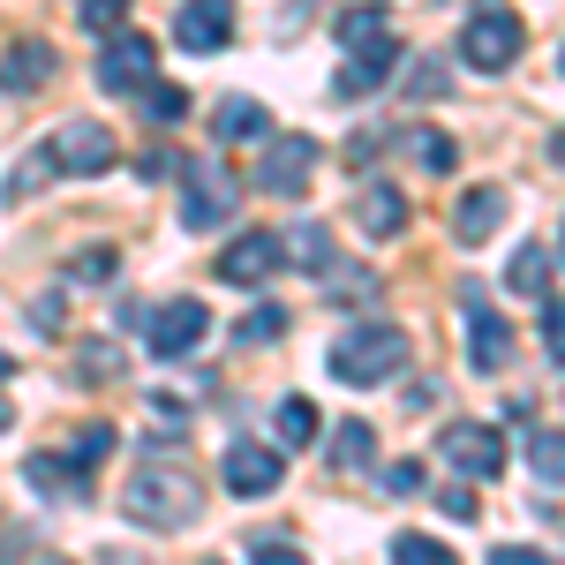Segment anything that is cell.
Listing matches in <instances>:
<instances>
[{
    "mask_svg": "<svg viewBox=\"0 0 565 565\" xmlns=\"http://www.w3.org/2000/svg\"><path fill=\"white\" fill-rule=\"evenodd\" d=\"M76 15H84L90 31H114V23L129 15V0H76Z\"/></svg>",
    "mask_w": 565,
    "mask_h": 565,
    "instance_id": "obj_33",
    "label": "cell"
},
{
    "mask_svg": "<svg viewBox=\"0 0 565 565\" xmlns=\"http://www.w3.org/2000/svg\"><path fill=\"white\" fill-rule=\"evenodd\" d=\"M226 39H234V0H181L174 45H189V53H218Z\"/></svg>",
    "mask_w": 565,
    "mask_h": 565,
    "instance_id": "obj_14",
    "label": "cell"
},
{
    "mask_svg": "<svg viewBox=\"0 0 565 565\" xmlns=\"http://www.w3.org/2000/svg\"><path fill=\"white\" fill-rule=\"evenodd\" d=\"M136 174H143V181H167V174H174V159H167V151H143V159H136Z\"/></svg>",
    "mask_w": 565,
    "mask_h": 565,
    "instance_id": "obj_36",
    "label": "cell"
},
{
    "mask_svg": "<svg viewBox=\"0 0 565 565\" xmlns=\"http://www.w3.org/2000/svg\"><path fill=\"white\" fill-rule=\"evenodd\" d=\"M437 460L468 482H490V476H505V437L490 423H445L437 430Z\"/></svg>",
    "mask_w": 565,
    "mask_h": 565,
    "instance_id": "obj_5",
    "label": "cell"
},
{
    "mask_svg": "<svg viewBox=\"0 0 565 565\" xmlns=\"http://www.w3.org/2000/svg\"><path fill=\"white\" fill-rule=\"evenodd\" d=\"M295 257H302L309 271H324V257H332V242H324V226H295Z\"/></svg>",
    "mask_w": 565,
    "mask_h": 565,
    "instance_id": "obj_31",
    "label": "cell"
},
{
    "mask_svg": "<svg viewBox=\"0 0 565 565\" xmlns=\"http://www.w3.org/2000/svg\"><path fill=\"white\" fill-rule=\"evenodd\" d=\"M212 129H218V143H257V136H271V114L257 98H226L212 114Z\"/></svg>",
    "mask_w": 565,
    "mask_h": 565,
    "instance_id": "obj_17",
    "label": "cell"
},
{
    "mask_svg": "<svg viewBox=\"0 0 565 565\" xmlns=\"http://www.w3.org/2000/svg\"><path fill=\"white\" fill-rule=\"evenodd\" d=\"M392 15L385 8H354V15H340V45H348V53H392Z\"/></svg>",
    "mask_w": 565,
    "mask_h": 565,
    "instance_id": "obj_20",
    "label": "cell"
},
{
    "mask_svg": "<svg viewBox=\"0 0 565 565\" xmlns=\"http://www.w3.org/2000/svg\"><path fill=\"white\" fill-rule=\"evenodd\" d=\"M399 362H407V332L399 324H354L332 348V377L340 385H385V377H399Z\"/></svg>",
    "mask_w": 565,
    "mask_h": 565,
    "instance_id": "obj_2",
    "label": "cell"
},
{
    "mask_svg": "<svg viewBox=\"0 0 565 565\" xmlns=\"http://www.w3.org/2000/svg\"><path fill=\"white\" fill-rule=\"evenodd\" d=\"M354 226H362L370 242H392V234L407 226V196H399L392 181H370V189L354 196Z\"/></svg>",
    "mask_w": 565,
    "mask_h": 565,
    "instance_id": "obj_15",
    "label": "cell"
},
{
    "mask_svg": "<svg viewBox=\"0 0 565 565\" xmlns=\"http://www.w3.org/2000/svg\"><path fill=\"white\" fill-rule=\"evenodd\" d=\"M392 61H399V45H392V53H348V68H340V84H332V98H370V90H377V76H385Z\"/></svg>",
    "mask_w": 565,
    "mask_h": 565,
    "instance_id": "obj_19",
    "label": "cell"
},
{
    "mask_svg": "<svg viewBox=\"0 0 565 565\" xmlns=\"http://www.w3.org/2000/svg\"><path fill=\"white\" fill-rule=\"evenodd\" d=\"M45 159H53V174L90 181V174H106L121 151H114V129H98V121H61V129L45 136Z\"/></svg>",
    "mask_w": 565,
    "mask_h": 565,
    "instance_id": "obj_6",
    "label": "cell"
},
{
    "mask_svg": "<svg viewBox=\"0 0 565 565\" xmlns=\"http://www.w3.org/2000/svg\"><path fill=\"white\" fill-rule=\"evenodd\" d=\"M287 476V460L271 452V445H226V460H218V482L234 490V498H271Z\"/></svg>",
    "mask_w": 565,
    "mask_h": 565,
    "instance_id": "obj_10",
    "label": "cell"
},
{
    "mask_svg": "<svg viewBox=\"0 0 565 565\" xmlns=\"http://www.w3.org/2000/svg\"><path fill=\"white\" fill-rule=\"evenodd\" d=\"M121 513L143 527H159V535H181V527L204 521V482L189 476L181 460H143L121 490Z\"/></svg>",
    "mask_w": 565,
    "mask_h": 565,
    "instance_id": "obj_1",
    "label": "cell"
},
{
    "mask_svg": "<svg viewBox=\"0 0 565 565\" xmlns=\"http://www.w3.org/2000/svg\"><path fill=\"white\" fill-rule=\"evenodd\" d=\"M249 565H309V558H302V551H295V543H264V551H257V558H249Z\"/></svg>",
    "mask_w": 565,
    "mask_h": 565,
    "instance_id": "obj_34",
    "label": "cell"
},
{
    "mask_svg": "<svg viewBox=\"0 0 565 565\" xmlns=\"http://www.w3.org/2000/svg\"><path fill=\"white\" fill-rule=\"evenodd\" d=\"M114 271H121V249H114V242H90V249L68 257V279H76V287H106Z\"/></svg>",
    "mask_w": 565,
    "mask_h": 565,
    "instance_id": "obj_22",
    "label": "cell"
},
{
    "mask_svg": "<svg viewBox=\"0 0 565 565\" xmlns=\"http://www.w3.org/2000/svg\"><path fill=\"white\" fill-rule=\"evenodd\" d=\"M53 39H8L0 53V98H31L39 84H53Z\"/></svg>",
    "mask_w": 565,
    "mask_h": 565,
    "instance_id": "obj_12",
    "label": "cell"
},
{
    "mask_svg": "<svg viewBox=\"0 0 565 565\" xmlns=\"http://www.w3.org/2000/svg\"><path fill=\"white\" fill-rule=\"evenodd\" d=\"M204 332H212V309L196 302V295H174V302L151 309V324H143V348L159 354V362H174V354H196V348H204Z\"/></svg>",
    "mask_w": 565,
    "mask_h": 565,
    "instance_id": "obj_7",
    "label": "cell"
},
{
    "mask_svg": "<svg viewBox=\"0 0 565 565\" xmlns=\"http://www.w3.org/2000/svg\"><path fill=\"white\" fill-rule=\"evenodd\" d=\"M23 476H31V490H84V468H76V460H61V452H39Z\"/></svg>",
    "mask_w": 565,
    "mask_h": 565,
    "instance_id": "obj_24",
    "label": "cell"
},
{
    "mask_svg": "<svg viewBox=\"0 0 565 565\" xmlns=\"http://www.w3.org/2000/svg\"><path fill=\"white\" fill-rule=\"evenodd\" d=\"M271 430H279V445H309L324 423H317V407H309L302 392H287V399H279V415H271Z\"/></svg>",
    "mask_w": 565,
    "mask_h": 565,
    "instance_id": "obj_21",
    "label": "cell"
},
{
    "mask_svg": "<svg viewBox=\"0 0 565 565\" xmlns=\"http://www.w3.org/2000/svg\"><path fill=\"white\" fill-rule=\"evenodd\" d=\"M279 332H287V309H271V302H264L257 317H242V332H234V340H242V348H271Z\"/></svg>",
    "mask_w": 565,
    "mask_h": 565,
    "instance_id": "obj_28",
    "label": "cell"
},
{
    "mask_svg": "<svg viewBox=\"0 0 565 565\" xmlns=\"http://www.w3.org/2000/svg\"><path fill=\"white\" fill-rule=\"evenodd\" d=\"M370 452H377V430H370V423H340V430H332V460H340V468H370Z\"/></svg>",
    "mask_w": 565,
    "mask_h": 565,
    "instance_id": "obj_23",
    "label": "cell"
},
{
    "mask_svg": "<svg viewBox=\"0 0 565 565\" xmlns=\"http://www.w3.org/2000/svg\"><path fill=\"white\" fill-rule=\"evenodd\" d=\"M98 452H114V430H106V423H90V430L76 437V468H84V476L98 468Z\"/></svg>",
    "mask_w": 565,
    "mask_h": 565,
    "instance_id": "obj_32",
    "label": "cell"
},
{
    "mask_svg": "<svg viewBox=\"0 0 565 565\" xmlns=\"http://www.w3.org/2000/svg\"><path fill=\"white\" fill-rule=\"evenodd\" d=\"M490 565H551L543 551H527V543H505V551H490Z\"/></svg>",
    "mask_w": 565,
    "mask_h": 565,
    "instance_id": "obj_35",
    "label": "cell"
},
{
    "mask_svg": "<svg viewBox=\"0 0 565 565\" xmlns=\"http://www.w3.org/2000/svg\"><path fill=\"white\" fill-rule=\"evenodd\" d=\"M498 226H505V189H468V196L452 204V234H460L468 249H482Z\"/></svg>",
    "mask_w": 565,
    "mask_h": 565,
    "instance_id": "obj_16",
    "label": "cell"
},
{
    "mask_svg": "<svg viewBox=\"0 0 565 565\" xmlns=\"http://www.w3.org/2000/svg\"><path fill=\"white\" fill-rule=\"evenodd\" d=\"M551 242H527V249H513V264H505V287L513 295H551Z\"/></svg>",
    "mask_w": 565,
    "mask_h": 565,
    "instance_id": "obj_18",
    "label": "cell"
},
{
    "mask_svg": "<svg viewBox=\"0 0 565 565\" xmlns=\"http://www.w3.org/2000/svg\"><path fill=\"white\" fill-rule=\"evenodd\" d=\"M159 76V39H143V31H114L106 53H98V90H114V98H129Z\"/></svg>",
    "mask_w": 565,
    "mask_h": 565,
    "instance_id": "obj_8",
    "label": "cell"
},
{
    "mask_svg": "<svg viewBox=\"0 0 565 565\" xmlns=\"http://www.w3.org/2000/svg\"><path fill=\"white\" fill-rule=\"evenodd\" d=\"M527 460H535V476H543V490H558V430L543 423V430L527 437Z\"/></svg>",
    "mask_w": 565,
    "mask_h": 565,
    "instance_id": "obj_29",
    "label": "cell"
},
{
    "mask_svg": "<svg viewBox=\"0 0 565 565\" xmlns=\"http://www.w3.org/2000/svg\"><path fill=\"white\" fill-rule=\"evenodd\" d=\"M0 377H8V354H0Z\"/></svg>",
    "mask_w": 565,
    "mask_h": 565,
    "instance_id": "obj_38",
    "label": "cell"
},
{
    "mask_svg": "<svg viewBox=\"0 0 565 565\" xmlns=\"http://www.w3.org/2000/svg\"><path fill=\"white\" fill-rule=\"evenodd\" d=\"M234 204H242L234 167H218V159H181V226H189V234L226 226V218H234Z\"/></svg>",
    "mask_w": 565,
    "mask_h": 565,
    "instance_id": "obj_3",
    "label": "cell"
},
{
    "mask_svg": "<svg viewBox=\"0 0 565 565\" xmlns=\"http://www.w3.org/2000/svg\"><path fill=\"white\" fill-rule=\"evenodd\" d=\"M45 174H53V159H45V143H39V151H31V159H23V167L8 174V204H23V196H31Z\"/></svg>",
    "mask_w": 565,
    "mask_h": 565,
    "instance_id": "obj_30",
    "label": "cell"
},
{
    "mask_svg": "<svg viewBox=\"0 0 565 565\" xmlns=\"http://www.w3.org/2000/svg\"><path fill=\"white\" fill-rule=\"evenodd\" d=\"M309 167H317V143H309V136H279V143L264 151V167H257V189H271V196H302Z\"/></svg>",
    "mask_w": 565,
    "mask_h": 565,
    "instance_id": "obj_13",
    "label": "cell"
},
{
    "mask_svg": "<svg viewBox=\"0 0 565 565\" xmlns=\"http://www.w3.org/2000/svg\"><path fill=\"white\" fill-rule=\"evenodd\" d=\"M415 159H423V174H452L460 151H452V136H445V129H415Z\"/></svg>",
    "mask_w": 565,
    "mask_h": 565,
    "instance_id": "obj_27",
    "label": "cell"
},
{
    "mask_svg": "<svg viewBox=\"0 0 565 565\" xmlns=\"http://www.w3.org/2000/svg\"><path fill=\"white\" fill-rule=\"evenodd\" d=\"M521 53H527V23L513 8H490V15H476V23L460 31V61H468L476 76H505Z\"/></svg>",
    "mask_w": 565,
    "mask_h": 565,
    "instance_id": "obj_4",
    "label": "cell"
},
{
    "mask_svg": "<svg viewBox=\"0 0 565 565\" xmlns=\"http://www.w3.org/2000/svg\"><path fill=\"white\" fill-rule=\"evenodd\" d=\"M445 513L452 521H476V490H445Z\"/></svg>",
    "mask_w": 565,
    "mask_h": 565,
    "instance_id": "obj_37",
    "label": "cell"
},
{
    "mask_svg": "<svg viewBox=\"0 0 565 565\" xmlns=\"http://www.w3.org/2000/svg\"><path fill=\"white\" fill-rule=\"evenodd\" d=\"M460 309H468V362H476V370H505V362H513V324L482 302L476 287L460 295Z\"/></svg>",
    "mask_w": 565,
    "mask_h": 565,
    "instance_id": "obj_11",
    "label": "cell"
},
{
    "mask_svg": "<svg viewBox=\"0 0 565 565\" xmlns=\"http://www.w3.org/2000/svg\"><path fill=\"white\" fill-rule=\"evenodd\" d=\"M392 565H460L437 535H392Z\"/></svg>",
    "mask_w": 565,
    "mask_h": 565,
    "instance_id": "obj_25",
    "label": "cell"
},
{
    "mask_svg": "<svg viewBox=\"0 0 565 565\" xmlns=\"http://www.w3.org/2000/svg\"><path fill=\"white\" fill-rule=\"evenodd\" d=\"M143 114H151V121H181V114H189V90L151 76V84H143Z\"/></svg>",
    "mask_w": 565,
    "mask_h": 565,
    "instance_id": "obj_26",
    "label": "cell"
},
{
    "mask_svg": "<svg viewBox=\"0 0 565 565\" xmlns=\"http://www.w3.org/2000/svg\"><path fill=\"white\" fill-rule=\"evenodd\" d=\"M279 257H287L279 234H234V242L218 249V279H226V287H264V279L279 271Z\"/></svg>",
    "mask_w": 565,
    "mask_h": 565,
    "instance_id": "obj_9",
    "label": "cell"
}]
</instances>
